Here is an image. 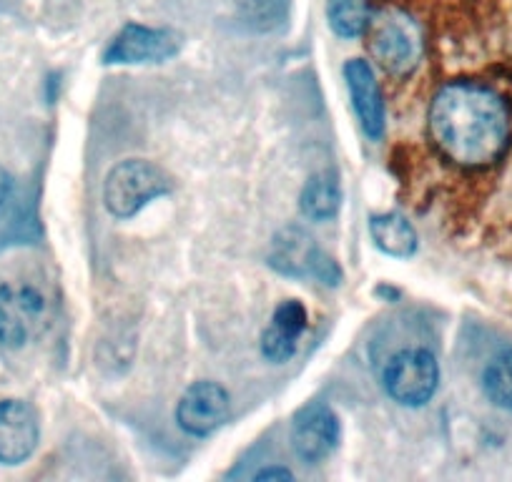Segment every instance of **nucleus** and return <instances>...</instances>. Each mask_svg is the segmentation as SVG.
Wrapping results in <instances>:
<instances>
[{
	"mask_svg": "<svg viewBox=\"0 0 512 482\" xmlns=\"http://www.w3.org/2000/svg\"><path fill=\"white\" fill-rule=\"evenodd\" d=\"M272 267L287 277H317L324 284H339V269L317 241L299 226H289L274 239Z\"/></svg>",
	"mask_w": 512,
	"mask_h": 482,
	"instance_id": "6",
	"label": "nucleus"
},
{
	"mask_svg": "<svg viewBox=\"0 0 512 482\" xmlns=\"http://www.w3.org/2000/svg\"><path fill=\"white\" fill-rule=\"evenodd\" d=\"M369 234L384 254L410 259L417 252V234L410 221L400 214H382L369 221Z\"/></svg>",
	"mask_w": 512,
	"mask_h": 482,
	"instance_id": "13",
	"label": "nucleus"
},
{
	"mask_svg": "<svg viewBox=\"0 0 512 482\" xmlns=\"http://www.w3.org/2000/svg\"><path fill=\"white\" fill-rule=\"evenodd\" d=\"M329 28L339 38H357L372 23L369 0H327Z\"/></svg>",
	"mask_w": 512,
	"mask_h": 482,
	"instance_id": "15",
	"label": "nucleus"
},
{
	"mask_svg": "<svg viewBox=\"0 0 512 482\" xmlns=\"http://www.w3.org/2000/svg\"><path fill=\"white\" fill-rule=\"evenodd\" d=\"M339 442V420L327 405H307L294 420L292 445L294 452L307 465H317L324 457L332 455Z\"/></svg>",
	"mask_w": 512,
	"mask_h": 482,
	"instance_id": "10",
	"label": "nucleus"
},
{
	"mask_svg": "<svg viewBox=\"0 0 512 482\" xmlns=\"http://www.w3.org/2000/svg\"><path fill=\"white\" fill-rule=\"evenodd\" d=\"M307 309L299 299H287L274 309L272 324L267 327L262 337V352L264 357L282 365L287 359L294 357L297 344L302 339L304 329H307Z\"/></svg>",
	"mask_w": 512,
	"mask_h": 482,
	"instance_id": "12",
	"label": "nucleus"
},
{
	"mask_svg": "<svg viewBox=\"0 0 512 482\" xmlns=\"http://www.w3.org/2000/svg\"><path fill=\"white\" fill-rule=\"evenodd\" d=\"M440 385V365L430 349H405L384 370V390L405 407H422Z\"/></svg>",
	"mask_w": 512,
	"mask_h": 482,
	"instance_id": "4",
	"label": "nucleus"
},
{
	"mask_svg": "<svg viewBox=\"0 0 512 482\" xmlns=\"http://www.w3.org/2000/svg\"><path fill=\"white\" fill-rule=\"evenodd\" d=\"M179 51V36L166 28H149L131 23L123 28L111 46L103 53V61L116 66H134V63H164Z\"/></svg>",
	"mask_w": 512,
	"mask_h": 482,
	"instance_id": "7",
	"label": "nucleus"
},
{
	"mask_svg": "<svg viewBox=\"0 0 512 482\" xmlns=\"http://www.w3.org/2000/svg\"><path fill=\"white\" fill-rule=\"evenodd\" d=\"M171 191V179L151 161H121L103 184V204L116 219H131L151 201Z\"/></svg>",
	"mask_w": 512,
	"mask_h": 482,
	"instance_id": "2",
	"label": "nucleus"
},
{
	"mask_svg": "<svg viewBox=\"0 0 512 482\" xmlns=\"http://www.w3.org/2000/svg\"><path fill=\"white\" fill-rule=\"evenodd\" d=\"M231 400L229 392L216 382H196L176 407V422L184 432L194 437L211 435L229 420Z\"/></svg>",
	"mask_w": 512,
	"mask_h": 482,
	"instance_id": "8",
	"label": "nucleus"
},
{
	"mask_svg": "<svg viewBox=\"0 0 512 482\" xmlns=\"http://www.w3.org/2000/svg\"><path fill=\"white\" fill-rule=\"evenodd\" d=\"M344 78H347V88L349 96H352L354 111H357L359 126H362L364 134L372 141L382 139L384 103L372 66H369L367 61H362V58H352V61L344 66Z\"/></svg>",
	"mask_w": 512,
	"mask_h": 482,
	"instance_id": "11",
	"label": "nucleus"
},
{
	"mask_svg": "<svg viewBox=\"0 0 512 482\" xmlns=\"http://www.w3.org/2000/svg\"><path fill=\"white\" fill-rule=\"evenodd\" d=\"M482 390L492 405L512 410V349H502L482 372Z\"/></svg>",
	"mask_w": 512,
	"mask_h": 482,
	"instance_id": "16",
	"label": "nucleus"
},
{
	"mask_svg": "<svg viewBox=\"0 0 512 482\" xmlns=\"http://www.w3.org/2000/svg\"><path fill=\"white\" fill-rule=\"evenodd\" d=\"M46 319V299L33 287H0V344L21 349L41 332Z\"/></svg>",
	"mask_w": 512,
	"mask_h": 482,
	"instance_id": "5",
	"label": "nucleus"
},
{
	"mask_svg": "<svg viewBox=\"0 0 512 482\" xmlns=\"http://www.w3.org/2000/svg\"><path fill=\"white\" fill-rule=\"evenodd\" d=\"M430 134L447 159L467 169H480L505 154L510 113L505 101L482 83H447L432 98Z\"/></svg>",
	"mask_w": 512,
	"mask_h": 482,
	"instance_id": "1",
	"label": "nucleus"
},
{
	"mask_svg": "<svg viewBox=\"0 0 512 482\" xmlns=\"http://www.w3.org/2000/svg\"><path fill=\"white\" fill-rule=\"evenodd\" d=\"M372 53L392 76H407L422 56V33L402 11H384L372 21Z\"/></svg>",
	"mask_w": 512,
	"mask_h": 482,
	"instance_id": "3",
	"label": "nucleus"
},
{
	"mask_svg": "<svg viewBox=\"0 0 512 482\" xmlns=\"http://www.w3.org/2000/svg\"><path fill=\"white\" fill-rule=\"evenodd\" d=\"M13 199H16V181H13V176L0 166V216H6Z\"/></svg>",
	"mask_w": 512,
	"mask_h": 482,
	"instance_id": "17",
	"label": "nucleus"
},
{
	"mask_svg": "<svg viewBox=\"0 0 512 482\" xmlns=\"http://www.w3.org/2000/svg\"><path fill=\"white\" fill-rule=\"evenodd\" d=\"M41 440L38 412L23 400L0 402V465H21Z\"/></svg>",
	"mask_w": 512,
	"mask_h": 482,
	"instance_id": "9",
	"label": "nucleus"
},
{
	"mask_svg": "<svg viewBox=\"0 0 512 482\" xmlns=\"http://www.w3.org/2000/svg\"><path fill=\"white\" fill-rule=\"evenodd\" d=\"M302 204L304 216L314 221H327L332 219L342 204V191H339V181L332 174H319L307 181L302 191Z\"/></svg>",
	"mask_w": 512,
	"mask_h": 482,
	"instance_id": "14",
	"label": "nucleus"
},
{
	"mask_svg": "<svg viewBox=\"0 0 512 482\" xmlns=\"http://www.w3.org/2000/svg\"><path fill=\"white\" fill-rule=\"evenodd\" d=\"M256 480H292V472L284 467H269V470L256 472Z\"/></svg>",
	"mask_w": 512,
	"mask_h": 482,
	"instance_id": "18",
	"label": "nucleus"
}]
</instances>
